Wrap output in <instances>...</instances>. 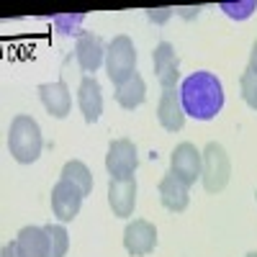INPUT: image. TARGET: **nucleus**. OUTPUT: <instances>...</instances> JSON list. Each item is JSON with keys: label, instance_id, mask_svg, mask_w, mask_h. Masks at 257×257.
<instances>
[{"label": "nucleus", "instance_id": "nucleus-1", "mask_svg": "<svg viewBox=\"0 0 257 257\" xmlns=\"http://www.w3.org/2000/svg\"><path fill=\"white\" fill-rule=\"evenodd\" d=\"M180 100L185 116L196 121H211L224 108V85L213 72H193L180 85Z\"/></svg>", "mask_w": 257, "mask_h": 257}, {"label": "nucleus", "instance_id": "nucleus-2", "mask_svg": "<svg viewBox=\"0 0 257 257\" xmlns=\"http://www.w3.org/2000/svg\"><path fill=\"white\" fill-rule=\"evenodd\" d=\"M44 139H41V128L31 116H16L8 128V149L16 162L31 165L39 160Z\"/></svg>", "mask_w": 257, "mask_h": 257}, {"label": "nucleus", "instance_id": "nucleus-3", "mask_svg": "<svg viewBox=\"0 0 257 257\" xmlns=\"http://www.w3.org/2000/svg\"><path fill=\"white\" fill-rule=\"evenodd\" d=\"M105 72H108L113 85L126 82L137 72V49H134V41L126 34L113 36L111 44L105 47Z\"/></svg>", "mask_w": 257, "mask_h": 257}, {"label": "nucleus", "instance_id": "nucleus-4", "mask_svg": "<svg viewBox=\"0 0 257 257\" xmlns=\"http://www.w3.org/2000/svg\"><path fill=\"white\" fill-rule=\"evenodd\" d=\"M203 170H201V183L208 193H219L226 188L229 175H231V162L226 149L219 142H208L203 149Z\"/></svg>", "mask_w": 257, "mask_h": 257}, {"label": "nucleus", "instance_id": "nucleus-5", "mask_svg": "<svg viewBox=\"0 0 257 257\" xmlns=\"http://www.w3.org/2000/svg\"><path fill=\"white\" fill-rule=\"evenodd\" d=\"M139 167V155L132 139H113L108 144V155H105V170H108L111 180H126L134 178Z\"/></svg>", "mask_w": 257, "mask_h": 257}, {"label": "nucleus", "instance_id": "nucleus-6", "mask_svg": "<svg viewBox=\"0 0 257 257\" xmlns=\"http://www.w3.org/2000/svg\"><path fill=\"white\" fill-rule=\"evenodd\" d=\"M201 170H203V155L196 149V144L180 142L170 155V173H175L185 185H196V180H201Z\"/></svg>", "mask_w": 257, "mask_h": 257}, {"label": "nucleus", "instance_id": "nucleus-7", "mask_svg": "<svg viewBox=\"0 0 257 257\" xmlns=\"http://www.w3.org/2000/svg\"><path fill=\"white\" fill-rule=\"evenodd\" d=\"M123 247L132 257H147L157 247V229L147 219H134L123 229Z\"/></svg>", "mask_w": 257, "mask_h": 257}, {"label": "nucleus", "instance_id": "nucleus-8", "mask_svg": "<svg viewBox=\"0 0 257 257\" xmlns=\"http://www.w3.org/2000/svg\"><path fill=\"white\" fill-rule=\"evenodd\" d=\"M82 190L70 183V180H64L59 178L52 188V211H54V216L64 224V221H72L77 213H80V206H82Z\"/></svg>", "mask_w": 257, "mask_h": 257}, {"label": "nucleus", "instance_id": "nucleus-9", "mask_svg": "<svg viewBox=\"0 0 257 257\" xmlns=\"http://www.w3.org/2000/svg\"><path fill=\"white\" fill-rule=\"evenodd\" d=\"M152 64H155V75L160 80V85L165 90L178 88L180 82V57L175 52V47L170 41H160L152 52Z\"/></svg>", "mask_w": 257, "mask_h": 257}, {"label": "nucleus", "instance_id": "nucleus-10", "mask_svg": "<svg viewBox=\"0 0 257 257\" xmlns=\"http://www.w3.org/2000/svg\"><path fill=\"white\" fill-rule=\"evenodd\" d=\"M36 90H39V98H41V103H44V108H47L49 116L67 118V113L72 108V95H70V88L64 85V80L41 82Z\"/></svg>", "mask_w": 257, "mask_h": 257}, {"label": "nucleus", "instance_id": "nucleus-11", "mask_svg": "<svg viewBox=\"0 0 257 257\" xmlns=\"http://www.w3.org/2000/svg\"><path fill=\"white\" fill-rule=\"evenodd\" d=\"M108 206L113 211V216H118V219L132 216L134 206H137V178L111 180L108 183Z\"/></svg>", "mask_w": 257, "mask_h": 257}, {"label": "nucleus", "instance_id": "nucleus-12", "mask_svg": "<svg viewBox=\"0 0 257 257\" xmlns=\"http://www.w3.org/2000/svg\"><path fill=\"white\" fill-rule=\"evenodd\" d=\"M75 59L82 72H95L100 64H105V44L95 34H80L75 44Z\"/></svg>", "mask_w": 257, "mask_h": 257}, {"label": "nucleus", "instance_id": "nucleus-13", "mask_svg": "<svg viewBox=\"0 0 257 257\" xmlns=\"http://www.w3.org/2000/svg\"><path fill=\"white\" fill-rule=\"evenodd\" d=\"M157 121L162 123L165 132H180L185 126V108L180 100V90H162L160 105H157Z\"/></svg>", "mask_w": 257, "mask_h": 257}, {"label": "nucleus", "instance_id": "nucleus-14", "mask_svg": "<svg viewBox=\"0 0 257 257\" xmlns=\"http://www.w3.org/2000/svg\"><path fill=\"white\" fill-rule=\"evenodd\" d=\"M77 105L85 116L88 123H95L103 113V90H100V82L93 75H85L80 88H77Z\"/></svg>", "mask_w": 257, "mask_h": 257}, {"label": "nucleus", "instance_id": "nucleus-15", "mask_svg": "<svg viewBox=\"0 0 257 257\" xmlns=\"http://www.w3.org/2000/svg\"><path fill=\"white\" fill-rule=\"evenodd\" d=\"M160 201L167 211H185L188 203H190V185H185L175 173H167L162 180H160Z\"/></svg>", "mask_w": 257, "mask_h": 257}, {"label": "nucleus", "instance_id": "nucleus-16", "mask_svg": "<svg viewBox=\"0 0 257 257\" xmlns=\"http://www.w3.org/2000/svg\"><path fill=\"white\" fill-rule=\"evenodd\" d=\"M21 257H49V237L44 226H24L16 237Z\"/></svg>", "mask_w": 257, "mask_h": 257}, {"label": "nucleus", "instance_id": "nucleus-17", "mask_svg": "<svg viewBox=\"0 0 257 257\" xmlns=\"http://www.w3.org/2000/svg\"><path fill=\"white\" fill-rule=\"evenodd\" d=\"M144 98H147V85H144L139 72H134L126 82L116 85V100H118L121 108H126V111L139 108V105L144 103Z\"/></svg>", "mask_w": 257, "mask_h": 257}, {"label": "nucleus", "instance_id": "nucleus-18", "mask_svg": "<svg viewBox=\"0 0 257 257\" xmlns=\"http://www.w3.org/2000/svg\"><path fill=\"white\" fill-rule=\"evenodd\" d=\"M62 178L70 180V183H75V185L82 190V196H90V190H93V173L88 170V165H85V162L70 160L67 165L62 167Z\"/></svg>", "mask_w": 257, "mask_h": 257}, {"label": "nucleus", "instance_id": "nucleus-19", "mask_svg": "<svg viewBox=\"0 0 257 257\" xmlns=\"http://www.w3.org/2000/svg\"><path fill=\"white\" fill-rule=\"evenodd\" d=\"M47 237H49V257H64L70 249V234L62 224H47Z\"/></svg>", "mask_w": 257, "mask_h": 257}, {"label": "nucleus", "instance_id": "nucleus-20", "mask_svg": "<svg viewBox=\"0 0 257 257\" xmlns=\"http://www.w3.org/2000/svg\"><path fill=\"white\" fill-rule=\"evenodd\" d=\"M219 8H221L229 18L244 21V18H249V16L257 11V0H247V3H221Z\"/></svg>", "mask_w": 257, "mask_h": 257}, {"label": "nucleus", "instance_id": "nucleus-21", "mask_svg": "<svg viewBox=\"0 0 257 257\" xmlns=\"http://www.w3.org/2000/svg\"><path fill=\"white\" fill-rule=\"evenodd\" d=\"M239 88H242L244 103L249 105V108L257 111V75H252V72L247 70V72L242 75V80H239Z\"/></svg>", "mask_w": 257, "mask_h": 257}, {"label": "nucleus", "instance_id": "nucleus-22", "mask_svg": "<svg viewBox=\"0 0 257 257\" xmlns=\"http://www.w3.org/2000/svg\"><path fill=\"white\" fill-rule=\"evenodd\" d=\"M82 21H85V16L82 13H75V16H54L52 24L57 26L59 34H80Z\"/></svg>", "mask_w": 257, "mask_h": 257}, {"label": "nucleus", "instance_id": "nucleus-23", "mask_svg": "<svg viewBox=\"0 0 257 257\" xmlns=\"http://www.w3.org/2000/svg\"><path fill=\"white\" fill-rule=\"evenodd\" d=\"M173 11L175 8H157V11H147V16H149V21H155V24H165V21L173 16Z\"/></svg>", "mask_w": 257, "mask_h": 257}, {"label": "nucleus", "instance_id": "nucleus-24", "mask_svg": "<svg viewBox=\"0 0 257 257\" xmlns=\"http://www.w3.org/2000/svg\"><path fill=\"white\" fill-rule=\"evenodd\" d=\"M0 257H21V254H18V247H16V242H8V244H3V249H0Z\"/></svg>", "mask_w": 257, "mask_h": 257}, {"label": "nucleus", "instance_id": "nucleus-25", "mask_svg": "<svg viewBox=\"0 0 257 257\" xmlns=\"http://www.w3.org/2000/svg\"><path fill=\"white\" fill-rule=\"evenodd\" d=\"M252 75H257V41L252 44V52H249V67H247Z\"/></svg>", "mask_w": 257, "mask_h": 257}, {"label": "nucleus", "instance_id": "nucleus-26", "mask_svg": "<svg viewBox=\"0 0 257 257\" xmlns=\"http://www.w3.org/2000/svg\"><path fill=\"white\" fill-rule=\"evenodd\" d=\"M198 11H201V8H175V13H178V16H183V18H193V16H198Z\"/></svg>", "mask_w": 257, "mask_h": 257}, {"label": "nucleus", "instance_id": "nucleus-27", "mask_svg": "<svg viewBox=\"0 0 257 257\" xmlns=\"http://www.w3.org/2000/svg\"><path fill=\"white\" fill-rule=\"evenodd\" d=\"M247 257H257V252H249V254H247Z\"/></svg>", "mask_w": 257, "mask_h": 257}, {"label": "nucleus", "instance_id": "nucleus-28", "mask_svg": "<svg viewBox=\"0 0 257 257\" xmlns=\"http://www.w3.org/2000/svg\"><path fill=\"white\" fill-rule=\"evenodd\" d=\"M254 196H257V193H254Z\"/></svg>", "mask_w": 257, "mask_h": 257}]
</instances>
